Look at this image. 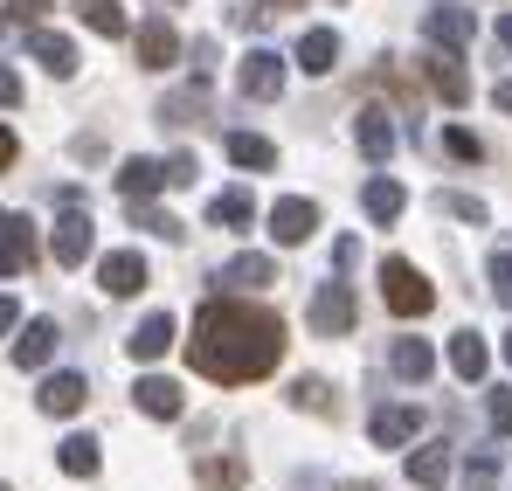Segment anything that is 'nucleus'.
<instances>
[{
	"instance_id": "obj_1",
	"label": "nucleus",
	"mask_w": 512,
	"mask_h": 491,
	"mask_svg": "<svg viewBox=\"0 0 512 491\" xmlns=\"http://www.w3.org/2000/svg\"><path fill=\"white\" fill-rule=\"evenodd\" d=\"M187 360H194V374H208V381H222V388L263 381V374L284 360V319H277L270 305H250V298H208V305L194 312Z\"/></svg>"
},
{
	"instance_id": "obj_2",
	"label": "nucleus",
	"mask_w": 512,
	"mask_h": 491,
	"mask_svg": "<svg viewBox=\"0 0 512 491\" xmlns=\"http://www.w3.org/2000/svg\"><path fill=\"white\" fill-rule=\"evenodd\" d=\"M381 298H388V312H395V319H423L429 305H436L429 277L409 263V256H381Z\"/></svg>"
},
{
	"instance_id": "obj_3",
	"label": "nucleus",
	"mask_w": 512,
	"mask_h": 491,
	"mask_svg": "<svg viewBox=\"0 0 512 491\" xmlns=\"http://www.w3.org/2000/svg\"><path fill=\"white\" fill-rule=\"evenodd\" d=\"M236 90L256 97V104L284 97V56H277V49H250V56H243V70H236Z\"/></svg>"
},
{
	"instance_id": "obj_4",
	"label": "nucleus",
	"mask_w": 512,
	"mask_h": 491,
	"mask_svg": "<svg viewBox=\"0 0 512 491\" xmlns=\"http://www.w3.org/2000/svg\"><path fill=\"white\" fill-rule=\"evenodd\" d=\"M97 291H104V298H139V291H146V256H139V249H111V256L97 263Z\"/></svg>"
},
{
	"instance_id": "obj_5",
	"label": "nucleus",
	"mask_w": 512,
	"mask_h": 491,
	"mask_svg": "<svg viewBox=\"0 0 512 491\" xmlns=\"http://www.w3.org/2000/svg\"><path fill=\"white\" fill-rule=\"evenodd\" d=\"M28 270H35V222L0 215V277H28Z\"/></svg>"
},
{
	"instance_id": "obj_6",
	"label": "nucleus",
	"mask_w": 512,
	"mask_h": 491,
	"mask_svg": "<svg viewBox=\"0 0 512 491\" xmlns=\"http://www.w3.org/2000/svg\"><path fill=\"white\" fill-rule=\"evenodd\" d=\"M132 42H139V70H173L180 63V35H173L167 14H146Z\"/></svg>"
},
{
	"instance_id": "obj_7",
	"label": "nucleus",
	"mask_w": 512,
	"mask_h": 491,
	"mask_svg": "<svg viewBox=\"0 0 512 491\" xmlns=\"http://www.w3.org/2000/svg\"><path fill=\"white\" fill-rule=\"evenodd\" d=\"M423 77H429V90H436L443 104H471V77H464L457 49H429V56H423Z\"/></svg>"
},
{
	"instance_id": "obj_8",
	"label": "nucleus",
	"mask_w": 512,
	"mask_h": 491,
	"mask_svg": "<svg viewBox=\"0 0 512 491\" xmlns=\"http://www.w3.org/2000/svg\"><path fill=\"white\" fill-rule=\"evenodd\" d=\"M312 332H326V339L353 332V291H346L340 277H333V284H319V298H312Z\"/></svg>"
},
{
	"instance_id": "obj_9",
	"label": "nucleus",
	"mask_w": 512,
	"mask_h": 491,
	"mask_svg": "<svg viewBox=\"0 0 512 491\" xmlns=\"http://www.w3.org/2000/svg\"><path fill=\"white\" fill-rule=\"evenodd\" d=\"M312 229H319V208L312 201H298V194H284L277 208H270V236L291 249V243H312Z\"/></svg>"
},
{
	"instance_id": "obj_10",
	"label": "nucleus",
	"mask_w": 512,
	"mask_h": 491,
	"mask_svg": "<svg viewBox=\"0 0 512 491\" xmlns=\"http://www.w3.org/2000/svg\"><path fill=\"white\" fill-rule=\"evenodd\" d=\"M423 35H429V49H471L478 21H471L464 7H429V14H423Z\"/></svg>"
},
{
	"instance_id": "obj_11",
	"label": "nucleus",
	"mask_w": 512,
	"mask_h": 491,
	"mask_svg": "<svg viewBox=\"0 0 512 491\" xmlns=\"http://www.w3.org/2000/svg\"><path fill=\"white\" fill-rule=\"evenodd\" d=\"M132 402H139V415H153V422H173V415L187 409L180 381H167V374H146V381L132 388Z\"/></svg>"
},
{
	"instance_id": "obj_12",
	"label": "nucleus",
	"mask_w": 512,
	"mask_h": 491,
	"mask_svg": "<svg viewBox=\"0 0 512 491\" xmlns=\"http://www.w3.org/2000/svg\"><path fill=\"white\" fill-rule=\"evenodd\" d=\"M28 56H35V63H42V70H49L56 83L77 77V42H70V35H49V28H35V35H28Z\"/></svg>"
},
{
	"instance_id": "obj_13",
	"label": "nucleus",
	"mask_w": 512,
	"mask_h": 491,
	"mask_svg": "<svg viewBox=\"0 0 512 491\" xmlns=\"http://www.w3.org/2000/svg\"><path fill=\"white\" fill-rule=\"evenodd\" d=\"M90 402V381L84 374H49V381H42V395H35V409L42 415H77Z\"/></svg>"
},
{
	"instance_id": "obj_14",
	"label": "nucleus",
	"mask_w": 512,
	"mask_h": 491,
	"mask_svg": "<svg viewBox=\"0 0 512 491\" xmlns=\"http://www.w3.org/2000/svg\"><path fill=\"white\" fill-rule=\"evenodd\" d=\"M353 139H360V153H367L374 166H388V153H395V125H388V111L367 104V111L353 118Z\"/></svg>"
},
{
	"instance_id": "obj_15",
	"label": "nucleus",
	"mask_w": 512,
	"mask_h": 491,
	"mask_svg": "<svg viewBox=\"0 0 512 491\" xmlns=\"http://www.w3.org/2000/svg\"><path fill=\"white\" fill-rule=\"evenodd\" d=\"M360 208H367V222H381V229H388V222L409 208V187L381 173V180H367V187H360Z\"/></svg>"
},
{
	"instance_id": "obj_16",
	"label": "nucleus",
	"mask_w": 512,
	"mask_h": 491,
	"mask_svg": "<svg viewBox=\"0 0 512 491\" xmlns=\"http://www.w3.org/2000/svg\"><path fill=\"white\" fill-rule=\"evenodd\" d=\"M450 471H457L450 443H423V450L409 457V485H423V491H443V485H450Z\"/></svg>"
},
{
	"instance_id": "obj_17",
	"label": "nucleus",
	"mask_w": 512,
	"mask_h": 491,
	"mask_svg": "<svg viewBox=\"0 0 512 491\" xmlns=\"http://www.w3.org/2000/svg\"><path fill=\"white\" fill-rule=\"evenodd\" d=\"M333 63H340V35H333V28H305V35H298V70H305V77H326Z\"/></svg>"
},
{
	"instance_id": "obj_18",
	"label": "nucleus",
	"mask_w": 512,
	"mask_h": 491,
	"mask_svg": "<svg viewBox=\"0 0 512 491\" xmlns=\"http://www.w3.org/2000/svg\"><path fill=\"white\" fill-rule=\"evenodd\" d=\"M416 429H423V409H374V422H367V436H374L381 450H402Z\"/></svg>"
},
{
	"instance_id": "obj_19",
	"label": "nucleus",
	"mask_w": 512,
	"mask_h": 491,
	"mask_svg": "<svg viewBox=\"0 0 512 491\" xmlns=\"http://www.w3.org/2000/svg\"><path fill=\"white\" fill-rule=\"evenodd\" d=\"M450 367H457V381H485V367H492V346H485V332H457L450 339Z\"/></svg>"
},
{
	"instance_id": "obj_20",
	"label": "nucleus",
	"mask_w": 512,
	"mask_h": 491,
	"mask_svg": "<svg viewBox=\"0 0 512 491\" xmlns=\"http://www.w3.org/2000/svg\"><path fill=\"white\" fill-rule=\"evenodd\" d=\"M125 346H132V360H160V353L173 346V312H146V319L132 326Z\"/></svg>"
},
{
	"instance_id": "obj_21",
	"label": "nucleus",
	"mask_w": 512,
	"mask_h": 491,
	"mask_svg": "<svg viewBox=\"0 0 512 491\" xmlns=\"http://www.w3.org/2000/svg\"><path fill=\"white\" fill-rule=\"evenodd\" d=\"M56 339H63V332H56V319H28V326H21V339H14V360H21V367H49Z\"/></svg>"
},
{
	"instance_id": "obj_22",
	"label": "nucleus",
	"mask_w": 512,
	"mask_h": 491,
	"mask_svg": "<svg viewBox=\"0 0 512 491\" xmlns=\"http://www.w3.org/2000/svg\"><path fill=\"white\" fill-rule=\"evenodd\" d=\"M388 367H395L402 381H429V374H436V346H429V339H395V346H388Z\"/></svg>"
},
{
	"instance_id": "obj_23",
	"label": "nucleus",
	"mask_w": 512,
	"mask_h": 491,
	"mask_svg": "<svg viewBox=\"0 0 512 491\" xmlns=\"http://www.w3.org/2000/svg\"><path fill=\"white\" fill-rule=\"evenodd\" d=\"M208 222H215V229H250V222H256L250 187H222V194L208 201Z\"/></svg>"
},
{
	"instance_id": "obj_24",
	"label": "nucleus",
	"mask_w": 512,
	"mask_h": 491,
	"mask_svg": "<svg viewBox=\"0 0 512 491\" xmlns=\"http://www.w3.org/2000/svg\"><path fill=\"white\" fill-rule=\"evenodd\" d=\"M84 256H90V215L70 208V215L56 222V263H63V270H77Z\"/></svg>"
},
{
	"instance_id": "obj_25",
	"label": "nucleus",
	"mask_w": 512,
	"mask_h": 491,
	"mask_svg": "<svg viewBox=\"0 0 512 491\" xmlns=\"http://www.w3.org/2000/svg\"><path fill=\"white\" fill-rule=\"evenodd\" d=\"M56 464H63L70 478H97V464H104V457H97V436H63V443H56Z\"/></svg>"
},
{
	"instance_id": "obj_26",
	"label": "nucleus",
	"mask_w": 512,
	"mask_h": 491,
	"mask_svg": "<svg viewBox=\"0 0 512 491\" xmlns=\"http://www.w3.org/2000/svg\"><path fill=\"white\" fill-rule=\"evenodd\" d=\"M222 153H229L236 166H256V173H263V166H277V146H270V139H256V132H229V139H222Z\"/></svg>"
},
{
	"instance_id": "obj_27",
	"label": "nucleus",
	"mask_w": 512,
	"mask_h": 491,
	"mask_svg": "<svg viewBox=\"0 0 512 491\" xmlns=\"http://www.w3.org/2000/svg\"><path fill=\"white\" fill-rule=\"evenodd\" d=\"M118 187H125L132 201H146L153 187H167V166H160V160H125V166H118Z\"/></svg>"
},
{
	"instance_id": "obj_28",
	"label": "nucleus",
	"mask_w": 512,
	"mask_h": 491,
	"mask_svg": "<svg viewBox=\"0 0 512 491\" xmlns=\"http://www.w3.org/2000/svg\"><path fill=\"white\" fill-rule=\"evenodd\" d=\"M270 277H277L270 256H236V263H222V284H236V291H263Z\"/></svg>"
},
{
	"instance_id": "obj_29",
	"label": "nucleus",
	"mask_w": 512,
	"mask_h": 491,
	"mask_svg": "<svg viewBox=\"0 0 512 491\" xmlns=\"http://www.w3.org/2000/svg\"><path fill=\"white\" fill-rule=\"evenodd\" d=\"M77 14H84L90 35H125V7L118 0H77Z\"/></svg>"
},
{
	"instance_id": "obj_30",
	"label": "nucleus",
	"mask_w": 512,
	"mask_h": 491,
	"mask_svg": "<svg viewBox=\"0 0 512 491\" xmlns=\"http://www.w3.org/2000/svg\"><path fill=\"white\" fill-rule=\"evenodd\" d=\"M132 222H139L146 236H167V243H180V236H187V229H180L173 215H160V208H132Z\"/></svg>"
},
{
	"instance_id": "obj_31",
	"label": "nucleus",
	"mask_w": 512,
	"mask_h": 491,
	"mask_svg": "<svg viewBox=\"0 0 512 491\" xmlns=\"http://www.w3.org/2000/svg\"><path fill=\"white\" fill-rule=\"evenodd\" d=\"M291 402H298V409H312V415H326V409H333V388H326V381H298V388H291Z\"/></svg>"
},
{
	"instance_id": "obj_32",
	"label": "nucleus",
	"mask_w": 512,
	"mask_h": 491,
	"mask_svg": "<svg viewBox=\"0 0 512 491\" xmlns=\"http://www.w3.org/2000/svg\"><path fill=\"white\" fill-rule=\"evenodd\" d=\"M485 277H492V298L512 312V249H499V256H492V270H485Z\"/></svg>"
},
{
	"instance_id": "obj_33",
	"label": "nucleus",
	"mask_w": 512,
	"mask_h": 491,
	"mask_svg": "<svg viewBox=\"0 0 512 491\" xmlns=\"http://www.w3.org/2000/svg\"><path fill=\"white\" fill-rule=\"evenodd\" d=\"M443 146H450V160H485V146H478L464 125H450V132H443Z\"/></svg>"
},
{
	"instance_id": "obj_34",
	"label": "nucleus",
	"mask_w": 512,
	"mask_h": 491,
	"mask_svg": "<svg viewBox=\"0 0 512 491\" xmlns=\"http://www.w3.org/2000/svg\"><path fill=\"white\" fill-rule=\"evenodd\" d=\"M471 485H478V491L499 485V450H478V457H471Z\"/></svg>"
},
{
	"instance_id": "obj_35",
	"label": "nucleus",
	"mask_w": 512,
	"mask_h": 491,
	"mask_svg": "<svg viewBox=\"0 0 512 491\" xmlns=\"http://www.w3.org/2000/svg\"><path fill=\"white\" fill-rule=\"evenodd\" d=\"M485 415H492V429H499V436H512V388H492Z\"/></svg>"
},
{
	"instance_id": "obj_36",
	"label": "nucleus",
	"mask_w": 512,
	"mask_h": 491,
	"mask_svg": "<svg viewBox=\"0 0 512 491\" xmlns=\"http://www.w3.org/2000/svg\"><path fill=\"white\" fill-rule=\"evenodd\" d=\"M167 180H173V187H194V180H201V160H194V153H173V160H167Z\"/></svg>"
},
{
	"instance_id": "obj_37",
	"label": "nucleus",
	"mask_w": 512,
	"mask_h": 491,
	"mask_svg": "<svg viewBox=\"0 0 512 491\" xmlns=\"http://www.w3.org/2000/svg\"><path fill=\"white\" fill-rule=\"evenodd\" d=\"M443 208H450L457 222H485V201H471V194H443Z\"/></svg>"
},
{
	"instance_id": "obj_38",
	"label": "nucleus",
	"mask_w": 512,
	"mask_h": 491,
	"mask_svg": "<svg viewBox=\"0 0 512 491\" xmlns=\"http://www.w3.org/2000/svg\"><path fill=\"white\" fill-rule=\"evenodd\" d=\"M243 464H201V485H236Z\"/></svg>"
},
{
	"instance_id": "obj_39",
	"label": "nucleus",
	"mask_w": 512,
	"mask_h": 491,
	"mask_svg": "<svg viewBox=\"0 0 512 491\" xmlns=\"http://www.w3.org/2000/svg\"><path fill=\"white\" fill-rule=\"evenodd\" d=\"M49 7H56V0H7L14 21H35V14H49Z\"/></svg>"
},
{
	"instance_id": "obj_40",
	"label": "nucleus",
	"mask_w": 512,
	"mask_h": 491,
	"mask_svg": "<svg viewBox=\"0 0 512 491\" xmlns=\"http://www.w3.org/2000/svg\"><path fill=\"white\" fill-rule=\"evenodd\" d=\"M21 326V305H14V298H7V291H0V339H7V332Z\"/></svg>"
},
{
	"instance_id": "obj_41",
	"label": "nucleus",
	"mask_w": 512,
	"mask_h": 491,
	"mask_svg": "<svg viewBox=\"0 0 512 491\" xmlns=\"http://www.w3.org/2000/svg\"><path fill=\"white\" fill-rule=\"evenodd\" d=\"M0 104H21V77H14L7 63H0Z\"/></svg>"
},
{
	"instance_id": "obj_42",
	"label": "nucleus",
	"mask_w": 512,
	"mask_h": 491,
	"mask_svg": "<svg viewBox=\"0 0 512 491\" xmlns=\"http://www.w3.org/2000/svg\"><path fill=\"white\" fill-rule=\"evenodd\" d=\"M0 166H14V132L0 125Z\"/></svg>"
},
{
	"instance_id": "obj_43",
	"label": "nucleus",
	"mask_w": 512,
	"mask_h": 491,
	"mask_svg": "<svg viewBox=\"0 0 512 491\" xmlns=\"http://www.w3.org/2000/svg\"><path fill=\"white\" fill-rule=\"evenodd\" d=\"M492 97H499V111H512V83H499V90H492Z\"/></svg>"
},
{
	"instance_id": "obj_44",
	"label": "nucleus",
	"mask_w": 512,
	"mask_h": 491,
	"mask_svg": "<svg viewBox=\"0 0 512 491\" xmlns=\"http://www.w3.org/2000/svg\"><path fill=\"white\" fill-rule=\"evenodd\" d=\"M284 7H298V0H263V14H284Z\"/></svg>"
},
{
	"instance_id": "obj_45",
	"label": "nucleus",
	"mask_w": 512,
	"mask_h": 491,
	"mask_svg": "<svg viewBox=\"0 0 512 491\" xmlns=\"http://www.w3.org/2000/svg\"><path fill=\"white\" fill-rule=\"evenodd\" d=\"M499 42H506V49H512V14H506V21H499Z\"/></svg>"
},
{
	"instance_id": "obj_46",
	"label": "nucleus",
	"mask_w": 512,
	"mask_h": 491,
	"mask_svg": "<svg viewBox=\"0 0 512 491\" xmlns=\"http://www.w3.org/2000/svg\"><path fill=\"white\" fill-rule=\"evenodd\" d=\"M506 360H512V332H506Z\"/></svg>"
},
{
	"instance_id": "obj_47",
	"label": "nucleus",
	"mask_w": 512,
	"mask_h": 491,
	"mask_svg": "<svg viewBox=\"0 0 512 491\" xmlns=\"http://www.w3.org/2000/svg\"><path fill=\"white\" fill-rule=\"evenodd\" d=\"M346 491H374V485H346Z\"/></svg>"
}]
</instances>
